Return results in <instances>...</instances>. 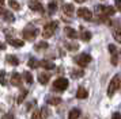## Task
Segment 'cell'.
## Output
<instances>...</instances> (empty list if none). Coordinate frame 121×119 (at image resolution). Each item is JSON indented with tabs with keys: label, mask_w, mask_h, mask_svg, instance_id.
I'll return each mask as SVG.
<instances>
[{
	"label": "cell",
	"mask_w": 121,
	"mask_h": 119,
	"mask_svg": "<svg viewBox=\"0 0 121 119\" xmlns=\"http://www.w3.org/2000/svg\"><path fill=\"white\" fill-rule=\"evenodd\" d=\"M27 95V89H23L22 93H19V96H18V103H22L25 100V97Z\"/></svg>",
	"instance_id": "cell-28"
},
{
	"label": "cell",
	"mask_w": 121,
	"mask_h": 119,
	"mask_svg": "<svg viewBox=\"0 0 121 119\" xmlns=\"http://www.w3.org/2000/svg\"><path fill=\"white\" fill-rule=\"evenodd\" d=\"M78 3H83V1H86V0H76Z\"/></svg>",
	"instance_id": "cell-38"
},
{
	"label": "cell",
	"mask_w": 121,
	"mask_h": 119,
	"mask_svg": "<svg viewBox=\"0 0 121 119\" xmlns=\"http://www.w3.org/2000/svg\"><path fill=\"white\" fill-rule=\"evenodd\" d=\"M113 37H114V39L117 41V42L121 43V27L116 28L114 31H113Z\"/></svg>",
	"instance_id": "cell-22"
},
{
	"label": "cell",
	"mask_w": 121,
	"mask_h": 119,
	"mask_svg": "<svg viewBox=\"0 0 121 119\" xmlns=\"http://www.w3.org/2000/svg\"><path fill=\"white\" fill-rule=\"evenodd\" d=\"M83 76V70H73L72 72V77L73 79H79V77H82Z\"/></svg>",
	"instance_id": "cell-30"
},
{
	"label": "cell",
	"mask_w": 121,
	"mask_h": 119,
	"mask_svg": "<svg viewBox=\"0 0 121 119\" xmlns=\"http://www.w3.org/2000/svg\"><path fill=\"white\" fill-rule=\"evenodd\" d=\"M121 88V75H116L112 80H110L109 85H108V96H113L116 91H118Z\"/></svg>",
	"instance_id": "cell-1"
},
{
	"label": "cell",
	"mask_w": 121,
	"mask_h": 119,
	"mask_svg": "<svg viewBox=\"0 0 121 119\" xmlns=\"http://www.w3.org/2000/svg\"><path fill=\"white\" fill-rule=\"evenodd\" d=\"M109 50H110V54L112 56H116L117 54V49H116L114 45H109Z\"/></svg>",
	"instance_id": "cell-32"
},
{
	"label": "cell",
	"mask_w": 121,
	"mask_h": 119,
	"mask_svg": "<svg viewBox=\"0 0 121 119\" xmlns=\"http://www.w3.org/2000/svg\"><path fill=\"white\" fill-rule=\"evenodd\" d=\"M27 65L30 66V68L35 69V68L41 66V61H38V60H35V58H30V60L27 61Z\"/></svg>",
	"instance_id": "cell-18"
},
{
	"label": "cell",
	"mask_w": 121,
	"mask_h": 119,
	"mask_svg": "<svg viewBox=\"0 0 121 119\" xmlns=\"http://www.w3.org/2000/svg\"><path fill=\"white\" fill-rule=\"evenodd\" d=\"M65 46H67V49H68V50H72V52H75V50H78V49H79V45H78V43H69V42H67L65 43Z\"/></svg>",
	"instance_id": "cell-24"
},
{
	"label": "cell",
	"mask_w": 121,
	"mask_h": 119,
	"mask_svg": "<svg viewBox=\"0 0 121 119\" xmlns=\"http://www.w3.org/2000/svg\"><path fill=\"white\" fill-rule=\"evenodd\" d=\"M23 76H25V80H26V83H27V84H33V76H31V73L25 72V73H23Z\"/></svg>",
	"instance_id": "cell-25"
},
{
	"label": "cell",
	"mask_w": 121,
	"mask_h": 119,
	"mask_svg": "<svg viewBox=\"0 0 121 119\" xmlns=\"http://www.w3.org/2000/svg\"><path fill=\"white\" fill-rule=\"evenodd\" d=\"M41 66H42L44 69L50 70V69H53V68H55V62L48 61V60H42V61H41Z\"/></svg>",
	"instance_id": "cell-16"
},
{
	"label": "cell",
	"mask_w": 121,
	"mask_h": 119,
	"mask_svg": "<svg viewBox=\"0 0 121 119\" xmlns=\"http://www.w3.org/2000/svg\"><path fill=\"white\" fill-rule=\"evenodd\" d=\"M112 119H121V114L120 112H114L113 116H112Z\"/></svg>",
	"instance_id": "cell-35"
},
{
	"label": "cell",
	"mask_w": 121,
	"mask_h": 119,
	"mask_svg": "<svg viewBox=\"0 0 121 119\" xmlns=\"http://www.w3.org/2000/svg\"><path fill=\"white\" fill-rule=\"evenodd\" d=\"M21 81H22V77H21V75L19 73H17V72H14L11 76V84L15 87H19L21 85Z\"/></svg>",
	"instance_id": "cell-10"
},
{
	"label": "cell",
	"mask_w": 121,
	"mask_h": 119,
	"mask_svg": "<svg viewBox=\"0 0 121 119\" xmlns=\"http://www.w3.org/2000/svg\"><path fill=\"white\" fill-rule=\"evenodd\" d=\"M48 8H49V12H50V14H55L56 11H57V3H56V1H49Z\"/></svg>",
	"instance_id": "cell-23"
},
{
	"label": "cell",
	"mask_w": 121,
	"mask_h": 119,
	"mask_svg": "<svg viewBox=\"0 0 121 119\" xmlns=\"http://www.w3.org/2000/svg\"><path fill=\"white\" fill-rule=\"evenodd\" d=\"M75 62H76L79 66H82V68H84V66H87L90 62H91V56H88V54H79L76 58H75Z\"/></svg>",
	"instance_id": "cell-5"
},
{
	"label": "cell",
	"mask_w": 121,
	"mask_h": 119,
	"mask_svg": "<svg viewBox=\"0 0 121 119\" xmlns=\"http://www.w3.org/2000/svg\"><path fill=\"white\" fill-rule=\"evenodd\" d=\"M95 14L101 16H112L116 14V8L112 5H98L95 7Z\"/></svg>",
	"instance_id": "cell-2"
},
{
	"label": "cell",
	"mask_w": 121,
	"mask_h": 119,
	"mask_svg": "<svg viewBox=\"0 0 121 119\" xmlns=\"http://www.w3.org/2000/svg\"><path fill=\"white\" fill-rule=\"evenodd\" d=\"M57 28V22H49L48 24H45L42 28V37L44 38H49L53 35V32Z\"/></svg>",
	"instance_id": "cell-3"
},
{
	"label": "cell",
	"mask_w": 121,
	"mask_h": 119,
	"mask_svg": "<svg viewBox=\"0 0 121 119\" xmlns=\"http://www.w3.org/2000/svg\"><path fill=\"white\" fill-rule=\"evenodd\" d=\"M67 88H68V80H67V79H64V77L57 79V80L53 83V89H55V91L63 92V91H65Z\"/></svg>",
	"instance_id": "cell-4"
},
{
	"label": "cell",
	"mask_w": 121,
	"mask_h": 119,
	"mask_svg": "<svg viewBox=\"0 0 121 119\" xmlns=\"http://www.w3.org/2000/svg\"><path fill=\"white\" fill-rule=\"evenodd\" d=\"M117 62H118L117 54H116V56H112V65H113V66H116V65H117Z\"/></svg>",
	"instance_id": "cell-33"
},
{
	"label": "cell",
	"mask_w": 121,
	"mask_h": 119,
	"mask_svg": "<svg viewBox=\"0 0 121 119\" xmlns=\"http://www.w3.org/2000/svg\"><path fill=\"white\" fill-rule=\"evenodd\" d=\"M37 35H38V30L34 27H27L23 30V38L26 41H33V39H35Z\"/></svg>",
	"instance_id": "cell-6"
},
{
	"label": "cell",
	"mask_w": 121,
	"mask_h": 119,
	"mask_svg": "<svg viewBox=\"0 0 121 119\" xmlns=\"http://www.w3.org/2000/svg\"><path fill=\"white\" fill-rule=\"evenodd\" d=\"M80 116V110L79 108H72L68 114V119H78Z\"/></svg>",
	"instance_id": "cell-15"
},
{
	"label": "cell",
	"mask_w": 121,
	"mask_h": 119,
	"mask_svg": "<svg viewBox=\"0 0 121 119\" xmlns=\"http://www.w3.org/2000/svg\"><path fill=\"white\" fill-rule=\"evenodd\" d=\"M31 119H42L41 118V111H34L31 114Z\"/></svg>",
	"instance_id": "cell-31"
},
{
	"label": "cell",
	"mask_w": 121,
	"mask_h": 119,
	"mask_svg": "<svg viewBox=\"0 0 121 119\" xmlns=\"http://www.w3.org/2000/svg\"><path fill=\"white\" fill-rule=\"evenodd\" d=\"M78 16H80V18L86 19V20H91V19H93L91 11L87 10V8H79V10H78Z\"/></svg>",
	"instance_id": "cell-7"
},
{
	"label": "cell",
	"mask_w": 121,
	"mask_h": 119,
	"mask_svg": "<svg viewBox=\"0 0 121 119\" xmlns=\"http://www.w3.org/2000/svg\"><path fill=\"white\" fill-rule=\"evenodd\" d=\"M7 61H8V64L14 65V66H17L19 64V60L15 57V56H7Z\"/></svg>",
	"instance_id": "cell-21"
},
{
	"label": "cell",
	"mask_w": 121,
	"mask_h": 119,
	"mask_svg": "<svg viewBox=\"0 0 121 119\" xmlns=\"http://www.w3.org/2000/svg\"><path fill=\"white\" fill-rule=\"evenodd\" d=\"M88 96V92L86 88H83V87H79L78 88V92H76V97L78 99H86Z\"/></svg>",
	"instance_id": "cell-12"
},
{
	"label": "cell",
	"mask_w": 121,
	"mask_h": 119,
	"mask_svg": "<svg viewBox=\"0 0 121 119\" xmlns=\"http://www.w3.org/2000/svg\"><path fill=\"white\" fill-rule=\"evenodd\" d=\"M8 43H10V45H12V46H15V48H22L23 46V41H19V39H15V38H14V39H10V41H8Z\"/></svg>",
	"instance_id": "cell-20"
},
{
	"label": "cell",
	"mask_w": 121,
	"mask_h": 119,
	"mask_svg": "<svg viewBox=\"0 0 121 119\" xmlns=\"http://www.w3.org/2000/svg\"><path fill=\"white\" fill-rule=\"evenodd\" d=\"M91 32L87 31V30H83L82 32H80V38H82V41H86V42H88L90 39H91Z\"/></svg>",
	"instance_id": "cell-19"
},
{
	"label": "cell",
	"mask_w": 121,
	"mask_h": 119,
	"mask_svg": "<svg viewBox=\"0 0 121 119\" xmlns=\"http://www.w3.org/2000/svg\"><path fill=\"white\" fill-rule=\"evenodd\" d=\"M3 119H12V115H6Z\"/></svg>",
	"instance_id": "cell-37"
},
{
	"label": "cell",
	"mask_w": 121,
	"mask_h": 119,
	"mask_svg": "<svg viewBox=\"0 0 121 119\" xmlns=\"http://www.w3.org/2000/svg\"><path fill=\"white\" fill-rule=\"evenodd\" d=\"M48 116H49V110H48V107H42L41 108V118L46 119Z\"/></svg>",
	"instance_id": "cell-27"
},
{
	"label": "cell",
	"mask_w": 121,
	"mask_h": 119,
	"mask_svg": "<svg viewBox=\"0 0 121 119\" xmlns=\"http://www.w3.org/2000/svg\"><path fill=\"white\" fill-rule=\"evenodd\" d=\"M42 49H48V43L46 42H39L35 45V50H42Z\"/></svg>",
	"instance_id": "cell-29"
},
{
	"label": "cell",
	"mask_w": 121,
	"mask_h": 119,
	"mask_svg": "<svg viewBox=\"0 0 121 119\" xmlns=\"http://www.w3.org/2000/svg\"><path fill=\"white\" fill-rule=\"evenodd\" d=\"M114 3H116V7H117L118 10H121V0H116Z\"/></svg>",
	"instance_id": "cell-36"
},
{
	"label": "cell",
	"mask_w": 121,
	"mask_h": 119,
	"mask_svg": "<svg viewBox=\"0 0 121 119\" xmlns=\"http://www.w3.org/2000/svg\"><path fill=\"white\" fill-rule=\"evenodd\" d=\"M61 102H63V100H61V97H59V96H48L46 97V103L50 104V106H59Z\"/></svg>",
	"instance_id": "cell-9"
},
{
	"label": "cell",
	"mask_w": 121,
	"mask_h": 119,
	"mask_svg": "<svg viewBox=\"0 0 121 119\" xmlns=\"http://www.w3.org/2000/svg\"><path fill=\"white\" fill-rule=\"evenodd\" d=\"M1 16H3V19L7 22H14L15 20V18H14V15H12L10 11H4V10H1Z\"/></svg>",
	"instance_id": "cell-13"
},
{
	"label": "cell",
	"mask_w": 121,
	"mask_h": 119,
	"mask_svg": "<svg viewBox=\"0 0 121 119\" xmlns=\"http://www.w3.org/2000/svg\"><path fill=\"white\" fill-rule=\"evenodd\" d=\"M73 11H75V8H73L72 4H64V7H63V12H64L65 15L71 16L72 14H73Z\"/></svg>",
	"instance_id": "cell-17"
},
{
	"label": "cell",
	"mask_w": 121,
	"mask_h": 119,
	"mask_svg": "<svg viewBox=\"0 0 121 119\" xmlns=\"http://www.w3.org/2000/svg\"><path fill=\"white\" fill-rule=\"evenodd\" d=\"M50 79V73H39L38 75V81L44 85V84H46L48 81H49Z\"/></svg>",
	"instance_id": "cell-14"
},
{
	"label": "cell",
	"mask_w": 121,
	"mask_h": 119,
	"mask_svg": "<svg viewBox=\"0 0 121 119\" xmlns=\"http://www.w3.org/2000/svg\"><path fill=\"white\" fill-rule=\"evenodd\" d=\"M1 84L6 85V72H4V70L1 72Z\"/></svg>",
	"instance_id": "cell-34"
},
{
	"label": "cell",
	"mask_w": 121,
	"mask_h": 119,
	"mask_svg": "<svg viewBox=\"0 0 121 119\" xmlns=\"http://www.w3.org/2000/svg\"><path fill=\"white\" fill-rule=\"evenodd\" d=\"M33 1H39V0H33Z\"/></svg>",
	"instance_id": "cell-39"
},
{
	"label": "cell",
	"mask_w": 121,
	"mask_h": 119,
	"mask_svg": "<svg viewBox=\"0 0 121 119\" xmlns=\"http://www.w3.org/2000/svg\"><path fill=\"white\" fill-rule=\"evenodd\" d=\"M29 8L31 11H35V12H42L44 11V8H42V5H41L39 1H30L29 3Z\"/></svg>",
	"instance_id": "cell-8"
},
{
	"label": "cell",
	"mask_w": 121,
	"mask_h": 119,
	"mask_svg": "<svg viewBox=\"0 0 121 119\" xmlns=\"http://www.w3.org/2000/svg\"><path fill=\"white\" fill-rule=\"evenodd\" d=\"M64 32H65V35L69 39H76L78 38V32L73 30V28H71V27H65L64 28Z\"/></svg>",
	"instance_id": "cell-11"
},
{
	"label": "cell",
	"mask_w": 121,
	"mask_h": 119,
	"mask_svg": "<svg viewBox=\"0 0 121 119\" xmlns=\"http://www.w3.org/2000/svg\"><path fill=\"white\" fill-rule=\"evenodd\" d=\"M8 4H10V7H11L12 10H15V11H18L19 8H21L19 3H18V1H15V0H10V3H8Z\"/></svg>",
	"instance_id": "cell-26"
}]
</instances>
